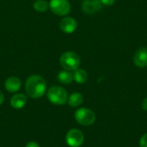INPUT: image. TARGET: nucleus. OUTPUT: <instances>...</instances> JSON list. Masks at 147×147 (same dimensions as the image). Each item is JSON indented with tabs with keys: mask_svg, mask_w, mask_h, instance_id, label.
I'll return each mask as SVG.
<instances>
[{
	"mask_svg": "<svg viewBox=\"0 0 147 147\" xmlns=\"http://www.w3.org/2000/svg\"><path fill=\"white\" fill-rule=\"evenodd\" d=\"M67 101H68V104L71 107H78L83 103L84 97H83L82 94H80L78 92H74L69 96Z\"/></svg>",
	"mask_w": 147,
	"mask_h": 147,
	"instance_id": "12",
	"label": "nucleus"
},
{
	"mask_svg": "<svg viewBox=\"0 0 147 147\" xmlns=\"http://www.w3.org/2000/svg\"><path fill=\"white\" fill-rule=\"evenodd\" d=\"M140 147H147V133L140 140Z\"/></svg>",
	"mask_w": 147,
	"mask_h": 147,
	"instance_id": "16",
	"label": "nucleus"
},
{
	"mask_svg": "<svg viewBox=\"0 0 147 147\" xmlns=\"http://www.w3.org/2000/svg\"><path fill=\"white\" fill-rule=\"evenodd\" d=\"M33 6L35 10L39 12H45L49 8V3L46 0H36Z\"/></svg>",
	"mask_w": 147,
	"mask_h": 147,
	"instance_id": "15",
	"label": "nucleus"
},
{
	"mask_svg": "<svg viewBox=\"0 0 147 147\" xmlns=\"http://www.w3.org/2000/svg\"><path fill=\"white\" fill-rule=\"evenodd\" d=\"M80 58L78 53L74 52H65L59 58L60 65L66 71H71L79 68Z\"/></svg>",
	"mask_w": 147,
	"mask_h": 147,
	"instance_id": "2",
	"label": "nucleus"
},
{
	"mask_svg": "<svg viewBox=\"0 0 147 147\" xmlns=\"http://www.w3.org/2000/svg\"><path fill=\"white\" fill-rule=\"evenodd\" d=\"M47 98L53 104L62 105L67 102L68 96L66 90L64 88L59 86H53L48 90Z\"/></svg>",
	"mask_w": 147,
	"mask_h": 147,
	"instance_id": "3",
	"label": "nucleus"
},
{
	"mask_svg": "<svg viewBox=\"0 0 147 147\" xmlns=\"http://www.w3.org/2000/svg\"><path fill=\"white\" fill-rule=\"evenodd\" d=\"M66 143L71 147L81 146L84 140V136L80 130L71 129L66 134Z\"/></svg>",
	"mask_w": 147,
	"mask_h": 147,
	"instance_id": "6",
	"label": "nucleus"
},
{
	"mask_svg": "<svg viewBox=\"0 0 147 147\" xmlns=\"http://www.w3.org/2000/svg\"><path fill=\"white\" fill-rule=\"evenodd\" d=\"M22 86L21 80L16 77H10L6 79L4 83V87L9 92H17Z\"/></svg>",
	"mask_w": 147,
	"mask_h": 147,
	"instance_id": "10",
	"label": "nucleus"
},
{
	"mask_svg": "<svg viewBox=\"0 0 147 147\" xmlns=\"http://www.w3.org/2000/svg\"><path fill=\"white\" fill-rule=\"evenodd\" d=\"M115 0H101L102 5H105V6H111L114 4Z\"/></svg>",
	"mask_w": 147,
	"mask_h": 147,
	"instance_id": "17",
	"label": "nucleus"
},
{
	"mask_svg": "<svg viewBox=\"0 0 147 147\" xmlns=\"http://www.w3.org/2000/svg\"><path fill=\"white\" fill-rule=\"evenodd\" d=\"M141 107L144 110H146L147 111V97H146L143 101H142V103H141Z\"/></svg>",
	"mask_w": 147,
	"mask_h": 147,
	"instance_id": "18",
	"label": "nucleus"
},
{
	"mask_svg": "<svg viewBox=\"0 0 147 147\" xmlns=\"http://www.w3.org/2000/svg\"><path fill=\"white\" fill-rule=\"evenodd\" d=\"M25 90L31 98H40L46 93L47 83L45 79L39 75L30 76L26 81Z\"/></svg>",
	"mask_w": 147,
	"mask_h": 147,
	"instance_id": "1",
	"label": "nucleus"
},
{
	"mask_svg": "<svg viewBox=\"0 0 147 147\" xmlns=\"http://www.w3.org/2000/svg\"><path fill=\"white\" fill-rule=\"evenodd\" d=\"M134 63L140 68L147 66V47H141L138 49L134 55Z\"/></svg>",
	"mask_w": 147,
	"mask_h": 147,
	"instance_id": "9",
	"label": "nucleus"
},
{
	"mask_svg": "<svg viewBox=\"0 0 147 147\" xmlns=\"http://www.w3.org/2000/svg\"><path fill=\"white\" fill-rule=\"evenodd\" d=\"M60 29L66 34H71L76 31L78 28V22L73 17L66 16L64 17L59 23Z\"/></svg>",
	"mask_w": 147,
	"mask_h": 147,
	"instance_id": "8",
	"label": "nucleus"
},
{
	"mask_svg": "<svg viewBox=\"0 0 147 147\" xmlns=\"http://www.w3.org/2000/svg\"><path fill=\"white\" fill-rule=\"evenodd\" d=\"M3 99H4L3 94V92H2V91H0V105L3 103Z\"/></svg>",
	"mask_w": 147,
	"mask_h": 147,
	"instance_id": "20",
	"label": "nucleus"
},
{
	"mask_svg": "<svg viewBox=\"0 0 147 147\" xmlns=\"http://www.w3.org/2000/svg\"><path fill=\"white\" fill-rule=\"evenodd\" d=\"M72 75H73V80H75L78 84H84L88 79V74L86 71H84V69L78 68L75 70Z\"/></svg>",
	"mask_w": 147,
	"mask_h": 147,
	"instance_id": "13",
	"label": "nucleus"
},
{
	"mask_svg": "<svg viewBox=\"0 0 147 147\" xmlns=\"http://www.w3.org/2000/svg\"><path fill=\"white\" fill-rule=\"evenodd\" d=\"M75 119L78 123L83 126H90L96 121L95 113L86 108H81L75 113Z\"/></svg>",
	"mask_w": 147,
	"mask_h": 147,
	"instance_id": "4",
	"label": "nucleus"
},
{
	"mask_svg": "<svg viewBox=\"0 0 147 147\" xmlns=\"http://www.w3.org/2000/svg\"><path fill=\"white\" fill-rule=\"evenodd\" d=\"M27 102V97L23 94H16L10 99V105L14 109H22Z\"/></svg>",
	"mask_w": 147,
	"mask_h": 147,
	"instance_id": "11",
	"label": "nucleus"
},
{
	"mask_svg": "<svg viewBox=\"0 0 147 147\" xmlns=\"http://www.w3.org/2000/svg\"><path fill=\"white\" fill-rule=\"evenodd\" d=\"M26 147H40V146L35 142H29L26 145Z\"/></svg>",
	"mask_w": 147,
	"mask_h": 147,
	"instance_id": "19",
	"label": "nucleus"
},
{
	"mask_svg": "<svg viewBox=\"0 0 147 147\" xmlns=\"http://www.w3.org/2000/svg\"><path fill=\"white\" fill-rule=\"evenodd\" d=\"M58 78H59V81L62 84H71L73 80V75L72 73H71L69 71H61L59 75H58Z\"/></svg>",
	"mask_w": 147,
	"mask_h": 147,
	"instance_id": "14",
	"label": "nucleus"
},
{
	"mask_svg": "<svg viewBox=\"0 0 147 147\" xmlns=\"http://www.w3.org/2000/svg\"><path fill=\"white\" fill-rule=\"evenodd\" d=\"M102 6V3L101 0H84L82 3V9L85 14L91 15L100 10Z\"/></svg>",
	"mask_w": 147,
	"mask_h": 147,
	"instance_id": "7",
	"label": "nucleus"
},
{
	"mask_svg": "<svg viewBox=\"0 0 147 147\" xmlns=\"http://www.w3.org/2000/svg\"><path fill=\"white\" fill-rule=\"evenodd\" d=\"M49 8L57 16H65L71 11V4L68 0H51Z\"/></svg>",
	"mask_w": 147,
	"mask_h": 147,
	"instance_id": "5",
	"label": "nucleus"
}]
</instances>
